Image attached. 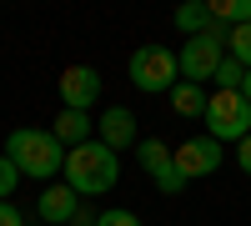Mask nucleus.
Returning <instances> with one entry per match:
<instances>
[{
	"label": "nucleus",
	"instance_id": "1",
	"mask_svg": "<svg viewBox=\"0 0 251 226\" xmlns=\"http://www.w3.org/2000/svg\"><path fill=\"white\" fill-rule=\"evenodd\" d=\"M5 156L15 161V171L20 176H30V181H50L66 171V146L50 136V131H35V126H15L10 141H5Z\"/></svg>",
	"mask_w": 251,
	"mask_h": 226
},
{
	"label": "nucleus",
	"instance_id": "2",
	"mask_svg": "<svg viewBox=\"0 0 251 226\" xmlns=\"http://www.w3.org/2000/svg\"><path fill=\"white\" fill-rule=\"evenodd\" d=\"M66 186L86 201V196H106L116 181H121V156L111 146H100V141H86V146L66 151Z\"/></svg>",
	"mask_w": 251,
	"mask_h": 226
},
{
	"label": "nucleus",
	"instance_id": "3",
	"mask_svg": "<svg viewBox=\"0 0 251 226\" xmlns=\"http://www.w3.org/2000/svg\"><path fill=\"white\" fill-rule=\"evenodd\" d=\"M226 40H231V25L211 20V30H206V35H191V40H186V46L176 50L181 75L191 80V86H206V80L221 71V60H226Z\"/></svg>",
	"mask_w": 251,
	"mask_h": 226
},
{
	"label": "nucleus",
	"instance_id": "4",
	"mask_svg": "<svg viewBox=\"0 0 251 226\" xmlns=\"http://www.w3.org/2000/svg\"><path fill=\"white\" fill-rule=\"evenodd\" d=\"M206 136L211 141H246L251 136V100L241 91H211L206 96Z\"/></svg>",
	"mask_w": 251,
	"mask_h": 226
},
{
	"label": "nucleus",
	"instance_id": "5",
	"mask_svg": "<svg viewBox=\"0 0 251 226\" xmlns=\"http://www.w3.org/2000/svg\"><path fill=\"white\" fill-rule=\"evenodd\" d=\"M181 80V60L171 46H141L131 50V86L146 96H171V86Z\"/></svg>",
	"mask_w": 251,
	"mask_h": 226
},
{
	"label": "nucleus",
	"instance_id": "6",
	"mask_svg": "<svg viewBox=\"0 0 251 226\" xmlns=\"http://www.w3.org/2000/svg\"><path fill=\"white\" fill-rule=\"evenodd\" d=\"M171 156H176V166H181V176H186V181H201V176H216V171H221L226 146L201 131V136H191V141H181Z\"/></svg>",
	"mask_w": 251,
	"mask_h": 226
},
{
	"label": "nucleus",
	"instance_id": "7",
	"mask_svg": "<svg viewBox=\"0 0 251 226\" xmlns=\"http://www.w3.org/2000/svg\"><path fill=\"white\" fill-rule=\"evenodd\" d=\"M55 91H60V111H86L100 100V71L96 66H66L55 80Z\"/></svg>",
	"mask_w": 251,
	"mask_h": 226
},
{
	"label": "nucleus",
	"instance_id": "8",
	"mask_svg": "<svg viewBox=\"0 0 251 226\" xmlns=\"http://www.w3.org/2000/svg\"><path fill=\"white\" fill-rule=\"evenodd\" d=\"M96 141H100V146H111L116 156L121 151H136V116L131 111H126V106H106V111H100V121H96Z\"/></svg>",
	"mask_w": 251,
	"mask_h": 226
},
{
	"label": "nucleus",
	"instance_id": "9",
	"mask_svg": "<svg viewBox=\"0 0 251 226\" xmlns=\"http://www.w3.org/2000/svg\"><path fill=\"white\" fill-rule=\"evenodd\" d=\"M80 206H86V201H80L66 181H50V186L35 196V216L50 221V226H75V211H80Z\"/></svg>",
	"mask_w": 251,
	"mask_h": 226
},
{
	"label": "nucleus",
	"instance_id": "10",
	"mask_svg": "<svg viewBox=\"0 0 251 226\" xmlns=\"http://www.w3.org/2000/svg\"><path fill=\"white\" fill-rule=\"evenodd\" d=\"M91 126H96V121H91L86 111H60V116L50 121V136H55L66 151H75V146H86V141H96Z\"/></svg>",
	"mask_w": 251,
	"mask_h": 226
},
{
	"label": "nucleus",
	"instance_id": "11",
	"mask_svg": "<svg viewBox=\"0 0 251 226\" xmlns=\"http://www.w3.org/2000/svg\"><path fill=\"white\" fill-rule=\"evenodd\" d=\"M171 111L186 116V121H201V116H206V86L176 80V86H171Z\"/></svg>",
	"mask_w": 251,
	"mask_h": 226
},
{
	"label": "nucleus",
	"instance_id": "12",
	"mask_svg": "<svg viewBox=\"0 0 251 226\" xmlns=\"http://www.w3.org/2000/svg\"><path fill=\"white\" fill-rule=\"evenodd\" d=\"M131 156H136V166H141L146 176H156L161 166H171V146H166V141H161V136H141Z\"/></svg>",
	"mask_w": 251,
	"mask_h": 226
},
{
	"label": "nucleus",
	"instance_id": "13",
	"mask_svg": "<svg viewBox=\"0 0 251 226\" xmlns=\"http://www.w3.org/2000/svg\"><path fill=\"white\" fill-rule=\"evenodd\" d=\"M171 25L191 40V35H206L211 30V10H206V0H191V5H181L176 15H171Z\"/></svg>",
	"mask_w": 251,
	"mask_h": 226
},
{
	"label": "nucleus",
	"instance_id": "14",
	"mask_svg": "<svg viewBox=\"0 0 251 226\" xmlns=\"http://www.w3.org/2000/svg\"><path fill=\"white\" fill-rule=\"evenodd\" d=\"M151 181H156V191H161V196H181L186 186H191V181L181 176V166H176V156H171V166H161V171H156Z\"/></svg>",
	"mask_w": 251,
	"mask_h": 226
},
{
	"label": "nucleus",
	"instance_id": "15",
	"mask_svg": "<svg viewBox=\"0 0 251 226\" xmlns=\"http://www.w3.org/2000/svg\"><path fill=\"white\" fill-rule=\"evenodd\" d=\"M226 55H231L241 71H251V25H236V30H231V40H226Z\"/></svg>",
	"mask_w": 251,
	"mask_h": 226
},
{
	"label": "nucleus",
	"instance_id": "16",
	"mask_svg": "<svg viewBox=\"0 0 251 226\" xmlns=\"http://www.w3.org/2000/svg\"><path fill=\"white\" fill-rule=\"evenodd\" d=\"M241 80H246V71L236 66L231 55H226V60H221V71L211 75V86H216V91H241Z\"/></svg>",
	"mask_w": 251,
	"mask_h": 226
},
{
	"label": "nucleus",
	"instance_id": "17",
	"mask_svg": "<svg viewBox=\"0 0 251 226\" xmlns=\"http://www.w3.org/2000/svg\"><path fill=\"white\" fill-rule=\"evenodd\" d=\"M15 186H20V171L10 156H0V201H15Z\"/></svg>",
	"mask_w": 251,
	"mask_h": 226
},
{
	"label": "nucleus",
	"instance_id": "18",
	"mask_svg": "<svg viewBox=\"0 0 251 226\" xmlns=\"http://www.w3.org/2000/svg\"><path fill=\"white\" fill-rule=\"evenodd\" d=\"M96 226H141V216H136V211L111 206V211H100V216H96Z\"/></svg>",
	"mask_w": 251,
	"mask_h": 226
},
{
	"label": "nucleus",
	"instance_id": "19",
	"mask_svg": "<svg viewBox=\"0 0 251 226\" xmlns=\"http://www.w3.org/2000/svg\"><path fill=\"white\" fill-rule=\"evenodd\" d=\"M0 226H25V216H20L15 201H0Z\"/></svg>",
	"mask_w": 251,
	"mask_h": 226
},
{
	"label": "nucleus",
	"instance_id": "20",
	"mask_svg": "<svg viewBox=\"0 0 251 226\" xmlns=\"http://www.w3.org/2000/svg\"><path fill=\"white\" fill-rule=\"evenodd\" d=\"M236 166H241V176H251V136L236 141Z\"/></svg>",
	"mask_w": 251,
	"mask_h": 226
},
{
	"label": "nucleus",
	"instance_id": "21",
	"mask_svg": "<svg viewBox=\"0 0 251 226\" xmlns=\"http://www.w3.org/2000/svg\"><path fill=\"white\" fill-rule=\"evenodd\" d=\"M241 96H246V100H251V71H246V80H241Z\"/></svg>",
	"mask_w": 251,
	"mask_h": 226
}]
</instances>
